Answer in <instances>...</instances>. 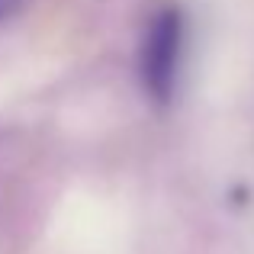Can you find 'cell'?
Listing matches in <instances>:
<instances>
[{"label": "cell", "mask_w": 254, "mask_h": 254, "mask_svg": "<svg viewBox=\"0 0 254 254\" xmlns=\"http://www.w3.org/2000/svg\"><path fill=\"white\" fill-rule=\"evenodd\" d=\"M187 45V16L177 3H161L148 16L138 42V77L155 106H168L180 84Z\"/></svg>", "instance_id": "1"}, {"label": "cell", "mask_w": 254, "mask_h": 254, "mask_svg": "<svg viewBox=\"0 0 254 254\" xmlns=\"http://www.w3.org/2000/svg\"><path fill=\"white\" fill-rule=\"evenodd\" d=\"M19 6H23V0H0V23H3V19H10Z\"/></svg>", "instance_id": "2"}]
</instances>
